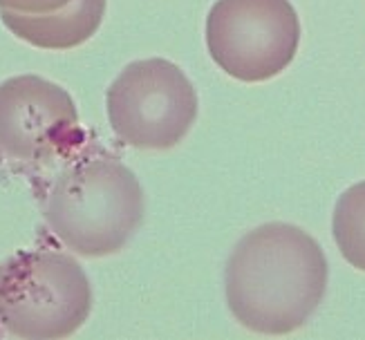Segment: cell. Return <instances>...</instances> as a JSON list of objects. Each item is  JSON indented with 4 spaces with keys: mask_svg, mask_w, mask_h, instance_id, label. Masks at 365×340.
<instances>
[{
    "mask_svg": "<svg viewBox=\"0 0 365 340\" xmlns=\"http://www.w3.org/2000/svg\"><path fill=\"white\" fill-rule=\"evenodd\" d=\"M300 21L289 0H217L206 16L213 63L242 83H262L289 68Z\"/></svg>",
    "mask_w": 365,
    "mask_h": 340,
    "instance_id": "5",
    "label": "cell"
},
{
    "mask_svg": "<svg viewBox=\"0 0 365 340\" xmlns=\"http://www.w3.org/2000/svg\"><path fill=\"white\" fill-rule=\"evenodd\" d=\"M144 220V190L113 155L86 153L52 182L45 222L63 247L81 257L121 251Z\"/></svg>",
    "mask_w": 365,
    "mask_h": 340,
    "instance_id": "2",
    "label": "cell"
},
{
    "mask_svg": "<svg viewBox=\"0 0 365 340\" xmlns=\"http://www.w3.org/2000/svg\"><path fill=\"white\" fill-rule=\"evenodd\" d=\"M92 309L86 271L54 249L21 251L0 264V331L25 340L68 338Z\"/></svg>",
    "mask_w": 365,
    "mask_h": 340,
    "instance_id": "3",
    "label": "cell"
},
{
    "mask_svg": "<svg viewBox=\"0 0 365 340\" xmlns=\"http://www.w3.org/2000/svg\"><path fill=\"white\" fill-rule=\"evenodd\" d=\"M336 247L354 269L365 271V182L347 188L331 217Z\"/></svg>",
    "mask_w": 365,
    "mask_h": 340,
    "instance_id": "8",
    "label": "cell"
},
{
    "mask_svg": "<svg viewBox=\"0 0 365 340\" xmlns=\"http://www.w3.org/2000/svg\"><path fill=\"white\" fill-rule=\"evenodd\" d=\"M74 3V0H0V9L16 11V14H29V16H41V14H54L66 9Z\"/></svg>",
    "mask_w": 365,
    "mask_h": 340,
    "instance_id": "9",
    "label": "cell"
},
{
    "mask_svg": "<svg viewBox=\"0 0 365 340\" xmlns=\"http://www.w3.org/2000/svg\"><path fill=\"white\" fill-rule=\"evenodd\" d=\"M115 135L137 150H170L197 117V94L188 76L166 58L128 63L106 92Z\"/></svg>",
    "mask_w": 365,
    "mask_h": 340,
    "instance_id": "4",
    "label": "cell"
},
{
    "mask_svg": "<svg viewBox=\"0 0 365 340\" xmlns=\"http://www.w3.org/2000/svg\"><path fill=\"white\" fill-rule=\"evenodd\" d=\"M327 289L325 253L292 224H262L235 244L225 275L233 318L253 334L284 336L300 329Z\"/></svg>",
    "mask_w": 365,
    "mask_h": 340,
    "instance_id": "1",
    "label": "cell"
},
{
    "mask_svg": "<svg viewBox=\"0 0 365 340\" xmlns=\"http://www.w3.org/2000/svg\"><path fill=\"white\" fill-rule=\"evenodd\" d=\"M108 0H74L54 14H16L0 9V21L16 38L38 50H74L99 31Z\"/></svg>",
    "mask_w": 365,
    "mask_h": 340,
    "instance_id": "7",
    "label": "cell"
},
{
    "mask_svg": "<svg viewBox=\"0 0 365 340\" xmlns=\"http://www.w3.org/2000/svg\"><path fill=\"white\" fill-rule=\"evenodd\" d=\"M74 99L38 74L0 83V153L25 164L68 159L83 143Z\"/></svg>",
    "mask_w": 365,
    "mask_h": 340,
    "instance_id": "6",
    "label": "cell"
}]
</instances>
